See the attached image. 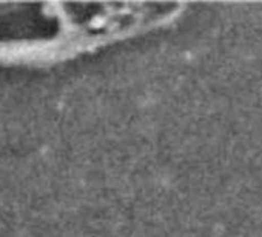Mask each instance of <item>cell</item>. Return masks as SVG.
<instances>
[]
</instances>
